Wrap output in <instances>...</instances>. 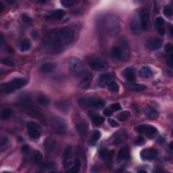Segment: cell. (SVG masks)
Returning <instances> with one entry per match:
<instances>
[{
  "mask_svg": "<svg viewBox=\"0 0 173 173\" xmlns=\"http://www.w3.org/2000/svg\"><path fill=\"white\" fill-rule=\"evenodd\" d=\"M45 44L54 52L58 53L60 51L62 46L58 39V30H54V31L50 32V33L47 35L45 39Z\"/></svg>",
  "mask_w": 173,
  "mask_h": 173,
  "instance_id": "1",
  "label": "cell"
},
{
  "mask_svg": "<svg viewBox=\"0 0 173 173\" xmlns=\"http://www.w3.org/2000/svg\"><path fill=\"white\" fill-rule=\"evenodd\" d=\"M58 35L60 44L63 47V46L69 45L72 41L74 32L72 28L69 26H66L58 30Z\"/></svg>",
  "mask_w": 173,
  "mask_h": 173,
  "instance_id": "2",
  "label": "cell"
},
{
  "mask_svg": "<svg viewBox=\"0 0 173 173\" xmlns=\"http://www.w3.org/2000/svg\"><path fill=\"white\" fill-rule=\"evenodd\" d=\"M50 126L55 133L63 135L66 131V123L63 118L58 116H53L50 121Z\"/></svg>",
  "mask_w": 173,
  "mask_h": 173,
  "instance_id": "3",
  "label": "cell"
},
{
  "mask_svg": "<svg viewBox=\"0 0 173 173\" xmlns=\"http://www.w3.org/2000/svg\"><path fill=\"white\" fill-rule=\"evenodd\" d=\"M78 103L83 107H92L96 109H99L105 105L104 100L95 97H83L79 99Z\"/></svg>",
  "mask_w": 173,
  "mask_h": 173,
  "instance_id": "4",
  "label": "cell"
},
{
  "mask_svg": "<svg viewBox=\"0 0 173 173\" xmlns=\"http://www.w3.org/2000/svg\"><path fill=\"white\" fill-rule=\"evenodd\" d=\"M68 68L71 75L73 77H78L82 73V63L78 58H72L69 60Z\"/></svg>",
  "mask_w": 173,
  "mask_h": 173,
  "instance_id": "5",
  "label": "cell"
},
{
  "mask_svg": "<svg viewBox=\"0 0 173 173\" xmlns=\"http://www.w3.org/2000/svg\"><path fill=\"white\" fill-rule=\"evenodd\" d=\"M139 16H140V20L141 23L142 28L145 31H147L150 28V12L147 8H144L141 10L139 12Z\"/></svg>",
  "mask_w": 173,
  "mask_h": 173,
  "instance_id": "6",
  "label": "cell"
},
{
  "mask_svg": "<svg viewBox=\"0 0 173 173\" xmlns=\"http://www.w3.org/2000/svg\"><path fill=\"white\" fill-rule=\"evenodd\" d=\"M89 66L96 71H104L108 68V64L102 59H93L89 62Z\"/></svg>",
  "mask_w": 173,
  "mask_h": 173,
  "instance_id": "7",
  "label": "cell"
},
{
  "mask_svg": "<svg viewBox=\"0 0 173 173\" xmlns=\"http://www.w3.org/2000/svg\"><path fill=\"white\" fill-rule=\"evenodd\" d=\"M62 164L64 168H69L72 166V147L70 145L67 146L64 149L63 155H62Z\"/></svg>",
  "mask_w": 173,
  "mask_h": 173,
  "instance_id": "8",
  "label": "cell"
},
{
  "mask_svg": "<svg viewBox=\"0 0 173 173\" xmlns=\"http://www.w3.org/2000/svg\"><path fill=\"white\" fill-rule=\"evenodd\" d=\"M105 23H106V28L110 33H117L119 29V23L117 18L111 16L107 18Z\"/></svg>",
  "mask_w": 173,
  "mask_h": 173,
  "instance_id": "9",
  "label": "cell"
},
{
  "mask_svg": "<svg viewBox=\"0 0 173 173\" xmlns=\"http://www.w3.org/2000/svg\"><path fill=\"white\" fill-rule=\"evenodd\" d=\"M136 131L139 133L145 134L149 137L153 136V135H155L158 132V130L156 127L151 125H148V124H141V125L137 127Z\"/></svg>",
  "mask_w": 173,
  "mask_h": 173,
  "instance_id": "10",
  "label": "cell"
},
{
  "mask_svg": "<svg viewBox=\"0 0 173 173\" xmlns=\"http://www.w3.org/2000/svg\"><path fill=\"white\" fill-rule=\"evenodd\" d=\"M130 28L135 34H140L142 32V25L139 17L137 15L132 16L130 20Z\"/></svg>",
  "mask_w": 173,
  "mask_h": 173,
  "instance_id": "11",
  "label": "cell"
},
{
  "mask_svg": "<svg viewBox=\"0 0 173 173\" xmlns=\"http://www.w3.org/2000/svg\"><path fill=\"white\" fill-rule=\"evenodd\" d=\"M162 41L158 38H151L145 43L146 47L150 51L158 50L162 47Z\"/></svg>",
  "mask_w": 173,
  "mask_h": 173,
  "instance_id": "12",
  "label": "cell"
},
{
  "mask_svg": "<svg viewBox=\"0 0 173 173\" xmlns=\"http://www.w3.org/2000/svg\"><path fill=\"white\" fill-rule=\"evenodd\" d=\"M157 155H158V151L151 148L143 150L140 153L141 158L143 160H153L156 158Z\"/></svg>",
  "mask_w": 173,
  "mask_h": 173,
  "instance_id": "13",
  "label": "cell"
},
{
  "mask_svg": "<svg viewBox=\"0 0 173 173\" xmlns=\"http://www.w3.org/2000/svg\"><path fill=\"white\" fill-rule=\"evenodd\" d=\"M111 54H112L113 58L118 59V60H123L126 55L123 49L118 46H114L112 47Z\"/></svg>",
  "mask_w": 173,
  "mask_h": 173,
  "instance_id": "14",
  "label": "cell"
},
{
  "mask_svg": "<svg viewBox=\"0 0 173 173\" xmlns=\"http://www.w3.org/2000/svg\"><path fill=\"white\" fill-rule=\"evenodd\" d=\"M92 76L89 72L84 73L82 74L80 80V86L83 89H86L89 87L91 82Z\"/></svg>",
  "mask_w": 173,
  "mask_h": 173,
  "instance_id": "15",
  "label": "cell"
},
{
  "mask_svg": "<svg viewBox=\"0 0 173 173\" xmlns=\"http://www.w3.org/2000/svg\"><path fill=\"white\" fill-rule=\"evenodd\" d=\"M112 78V74L111 73H105L103 74L99 78V85L102 87L108 85L111 82V80Z\"/></svg>",
  "mask_w": 173,
  "mask_h": 173,
  "instance_id": "16",
  "label": "cell"
},
{
  "mask_svg": "<svg viewBox=\"0 0 173 173\" xmlns=\"http://www.w3.org/2000/svg\"><path fill=\"white\" fill-rule=\"evenodd\" d=\"M10 83L15 89H19L26 85L27 80L23 78H16L10 81Z\"/></svg>",
  "mask_w": 173,
  "mask_h": 173,
  "instance_id": "17",
  "label": "cell"
},
{
  "mask_svg": "<svg viewBox=\"0 0 173 173\" xmlns=\"http://www.w3.org/2000/svg\"><path fill=\"white\" fill-rule=\"evenodd\" d=\"M56 68V64L54 62H45L40 67V70L42 72L48 73L53 71Z\"/></svg>",
  "mask_w": 173,
  "mask_h": 173,
  "instance_id": "18",
  "label": "cell"
},
{
  "mask_svg": "<svg viewBox=\"0 0 173 173\" xmlns=\"http://www.w3.org/2000/svg\"><path fill=\"white\" fill-rule=\"evenodd\" d=\"M123 76L130 83H133L136 80V77L133 70L131 68H127L123 71Z\"/></svg>",
  "mask_w": 173,
  "mask_h": 173,
  "instance_id": "19",
  "label": "cell"
},
{
  "mask_svg": "<svg viewBox=\"0 0 173 173\" xmlns=\"http://www.w3.org/2000/svg\"><path fill=\"white\" fill-rule=\"evenodd\" d=\"M45 150L47 152L51 153L56 150L57 147V144L56 141L51 139H48L45 142Z\"/></svg>",
  "mask_w": 173,
  "mask_h": 173,
  "instance_id": "20",
  "label": "cell"
},
{
  "mask_svg": "<svg viewBox=\"0 0 173 173\" xmlns=\"http://www.w3.org/2000/svg\"><path fill=\"white\" fill-rule=\"evenodd\" d=\"M17 102L18 104L22 107H28L31 104V99H30V97L28 95L23 94L20 97H18Z\"/></svg>",
  "mask_w": 173,
  "mask_h": 173,
  "instance_id": "21",
  "label": "cell"
},
{
  "mask_svg": "<svg viewBox=\"0 0 173 173\" xmlns=\"http://www.w3.org/2000/svg\"><path fill=\"white\" fill-rule=\"evenodd\" d=\"M140 77L145 78H148L152 77L153 72L149 66H143L140 69L139 72Z\"/></svg>",
  "mask_w": 173,
  "mask_h": 173,
  "instance_id": "22",
  "label": "cell"
},
{
  "mask_svg": "<svg viewBox=\"0 0 173 173\" xmlns=\"http://www.w3.org/2000/svg\"><path fill=\"white\" fill-rule=\"evenodd\" d=\"M65 14V12L63 10L58 9L53 11L50 16V18L53 19V20H59L63 18V16Z\"/></svg>",
  "mask_w": 173,
  "mask_h": 173,
  "instance_id": "23",
  "label": "cell"
},
{
  "mask_svg": "<svg viewBox=\"0 0 173 173\" xmlns=\"http://www.w3.org/2000/svg\"><path fill=\"white\" fill-rule=\"evenodd\" d=\"M145 114L147 116V117L151 120H155L158 118L159 114L156 110L151 108H147L145 110Z\"/></svg>",
  "mask_w": 173,
  "mask_h": 173,
  "instance_id": "24",
  "label": "cell"
},
{
  "mask_svg": "<svg viewBox=\"0 0 173 173\" xmlns=\"http://www.w3.org/2000/svg\"><path fill=\"white\" fill-rule=\"evenodd\" d=\"M129 158H130V154L128 147H125L122 148L118 154V159L127 160V159H129Z\"/></svg>",
  "mask_w": 173,
  "mask_h": 173,
  "instance_id": "25",
  "label": "cell"
},
{
  "mask_svg": "<svg viewBox=\"0 0 173 173\" xmlns=\"http://www.w3.org/2000/svg\"><path fill=\"white\" fill-rule=\"evenodd\" d=\"M1 90L2 92L5 94L11 93L12 92L14 91L16 89L14 88V86L12 85L11 83H4L2 84L1 86Z\"/></svg>",
  "mask_w": 173,
  "mask_h": 173,
  "instance_id": "26",
  "label": "cell"
},
{
  "mask_svg": "<svg viewBox=\"0 0 173 173\" xmlns=\"http://www.w3.org/2000/svg\"><path fill=\"white\" fill-rule=\"evenodd\" d=\"M126 87L131 89L132 91H143L146 89V86L143 85H139V84H135V83H130V84H126Z\"/></svg>",
  "mask_w": 173,
  "mask_h": 173,
  "instance_id": "27",
  "label": "cell"
},
{
  "mask_svg": "<svg viewBox=\"0 0 173 173\" xmlns=\"http://www.w3.org/2000/svg\"><path fill=\"white\" fill-rule=\"evenodd\" d=\"M10 146V141L6 137H3L1 141V145H0V151L3 153L6 151Z\"/></svg>",
  "mask_w": 173,
  "mask_h": 173,
  "instance_id": "28",
  "label": "cell"
},
{
  "mask_svg": "<svg viewBox=\"0 0 173 173\" xmlns=\"http://www.w3.org/2000/svg\"><path fill=\"white\" fill-rule=\"evenodd\" d=\"M29 135L32 139H37L41 137V131L40 129H28Z\"/></svg>",
  "mask_w": 173,
  "mask_h": 173,
  "instance_id": "29",
  "label": "cell"
},
{
  "mask_svg": "<svg viewBox=\"0 0 173 173\" xmlns=\"http://www.w3.org/2000/svg\"><path fill=\"white\" fill-rule=\"evenodd\" d=\"M37 101L38 104L41 105H44V106H47L50 104V99L47 97L45 96L44 95H41V96H38Z\"/></svg>",
  "mask_w": 173,
  "mask_h": 173,
  "instance_id": "30",
  "label": "cell"
},
{
  "mask_svg": "<svg viewBox=\"0 0 173 173\" xmlns=\"http://www.w3.org/2000/svg\"><path fill=\"white\" fill-rule=\"evenodd\" d=\"M80 168V161L78 158H76L74 160V164L71 168H70V170H68V172H73V173H77L79 172Z\"/></svg>",
  "mask_w": 173,
  "mask_h": 173,
  "instance_id": "31",
  "label": "cell"
},
{
  "mask_svg": "<svg viewBox=\"0 0 173 173\" xmlns=\"http://www.w3.org/2000/svg\"><path fill=\"white\" fill-rule=\"evenodd\" d=\"M31 48V42L28 39H24L22 41L20 45V49L22 51H28Z\"/></svg>",
  "mask_w": 173,
  "mask_h": 173,
  "instance_id": "32",
  "label": "cell"
},
{
  "mask_svg": "<svg viewBox=\"0 0 173 173\" xmlns=\"http://www.w3.org/2000/svg\"><path fill=\"white\" fill-rule=\"evenodd\" d=\"M43 156L41 153L38 150H35L33 152V160L35 163L40 164L42 162Z\"/></svg>",
  "mask_w": 173,
  "mask_h": 173,
  "instance_id": "33",
  "label": "cell"
},
{
  "mask_svg": "<svg viewBox=\"0 0 173 173\" xmlns=\"http://www.w3.org/2000/svg\"><path fill=\"white\" fill-rule=\"evenodd\" d=\"M12 110L9 109V108H5V109L2 111L1 117L3 120H8V119H10L11 116H12Z\"/></svg>",
  "mask_w": 173,
  "mask_h": 173,
  "instance_id": "34",
  "label": "cell"
},
{
  "mask_svg": "<svg viewBox=\"0 0 173 173\" xmlns=\"http://www.w3.org/2000/svg\"><path fill=\"white\" fill-rule=\"evenodd\" d=\"M130 116H131V113H130L129 111H124V112L119 114V115L118 116V118L119 120L124 122L128 120L130 118Z\"/></svg>",
  "mask_w": 173,
  "mask_h": 173,
  "instance_id": "35",
  "label": "cell"
},
{
  "mask_svg": "<svg viewBox=\"0 0 173 173\" xmlns=\"http://www.w3.org/2000/svg\"><path fill=\"white\" fill-rule=\"evenodd\" d=\"M56 107L57 109H58L63 112H66L69 109V105L68 104L65 102H59L57 103L56 105Z\"/></svg>",
  "mask_w": 173,
  "mask_h": 173,
  "instance_id": "36",
  "label": "cell"
},
{
  "mask_svg": "<svg viewBox=\"0 0 173 173\" xmlns=\"http://www.w3.org/2000/svg\"><path fill=\"white\" fill-rule=\"evenodd\" d=\"M101 132H100L99 131H96L93 134H92V136L90 139V143L91 144H93V143H96L97 141H98L100 137H101Z\"/></svg>",
  "mask_w": 173,
  "mask_h": 173,
  "instance_id": "37",
  "label": "cell"
},
{
  "mask_svg": "<svg viewBox=\"0 0 173 173\" xmlns=\"http://www.w3.org/2000/svg\"><path fill=\"white\" fill-rule=\"evenodd\" d=\"M77 130L78 133H79L80 135H85L86 132V128L85 124L82 123L77 124Z\"/></svg>",
  "mask_w": 173,
  "mask_h": 173,
  "instance_id": "38",
  "label": "cell"
},
{
  "mask_svg": "<svg viewBox=\"0 0 173 173\" xmlns=\"http://www.w3.org/2000/svg\"><path fill=\"white\" fill-rule=\"evenodd\" d=\"M91 120L95 124L99 125V124H102L105 121V118L99 116H93V117L91 118Z\"/></svg>",
  "mask_w": 173,
  "mask_h": 173,
  "instance_id": "39",
  "label": "cell"
},
{
  "mask_svg": "<svg viewBox=\"0 0 173 173\" xmlns=\"http://www.w3.org/2000/svg\"><path fill=\"white\" fill-rule=\"evenodd\" d=\"M108 85V89H109V90L111 92H112V93H118L119 91V86L115 82H114V81L110 82Z\"/></svg>",
  "mask_w": 173,
  "mask_h": 173,
  "instance_id": "40",
  "label": "cell"
},
{
  "mask_svg": "<svg viewBox=\"0 0 173 173\" xmlns=\"http://www.w3.org/2000/svg\"><path fill=\"white\" fill-rule=\"evenodd\" d=\"M164 14L168 18H171L172 16V9L170 5H166L164 8Z\"/></svg>",
  "mask_w": 173,
  "mask_h": 173,
  "instance_id": "41",
  "label": "cell"
},
{
  "mask_svg": "<svg viewBox=\"0 0 173 173\" xmlns=\"http://www.w3.org/2000/svg\"><path fill=\"white\" fill-rule=\"evenodd\" d=\"M156 24L158 26V28H161V27H164L165 20L164 18H162L160 16L157 17L156 18Z\"/></svg>",
  "mask_w": 173,
  "mask_h": 173,
  "instance_id": "42",
  "label": "cell"
},
{
  "mask_svg": "<svg viewBox=\"0 0 173 173\" xmlns=\"http://www.w3.org/2000/svg\"><path fill=\"white\" fill-rule=\"evenodd\" d=\"M99 157L100 158L102 159H104V160H105V159H108V151L105 149H103V150H100L99 151Z\"/></svg>",
  "mask_w": 173,
  "mask_h": 173,
  "instance_id": "43",
  "label": "cell"
},
{
  "mask_svg": "<svg viewBox=\"0 0 173 173\" xmlns=\"http://www.w3.org/2000/svg\"><path fill=\"white\" fill-rule=\"evenodd\" d=\"M27 128L28 129H41V126L39 124H37L35 122H29L27 124Z\"/></svg>",
  "mask_w": 173,
  "mask_h": 173,
  "instance_id": "44",
  "label": "cell"
},
{
  "mask_svg": "<svg viewBox=\"0 0 173 173\" xmlns=\"http://www.w3.org/2000/svg\"><path fill=\"white\" fill-rule=\"evenodd\" d=\"M1 63L5 66H14V62L12 60L9 59H1Z\"/></svg>",
  "mask_w": 173,
  "mask_h": 173,
  "instance_id": "45",
  "label": "cell"
},
{
  "mask_svg": "<svg viewBox=\"0 0 173 173\" xmlns=\"http://www.w3.org/2000/svg\"><path fill=\"white\" fill-rule=\"evenodd\" d=\"M74 1L72 0H62L61 1V4L64 7H71L74 4Z\"/></svg>",
  "mask_w": 173,
  "mask_h": 173,
  "instance_id": "46",
  "label": "cell"
},
{
  "mask_svg": "<svg viewBox=\"0 0 173 173\" xmlns=\"http://www.w3.org/2000/svg\"><path fill=\"white\" fill-rule=\"evenodd\" d=\"M145 141L143 136H139L135 141V144L136 145H142L145 143Z\"/></svg>",
  "mask_w": 173,
  "mask_h": 173,
  "instance_id": "47",
  "label": "cell"
},
{
  "mask_svg": "<svg viewBox=\"0 0 173 173\" xmlns=\"http://www.w3.org/2000/svg\"><path fill=\"white\" fill-rule=\"evenodd\" d=\"M110 108L112 111L114 112H117V111L120 110L122 109V107L119 103H116V104H113L110 105Z\"/></svg>",
  "mask_w": 173,
  "mask_h": 173,
  "instance_id": "48",
  "label": "cell"
},
{
  "mask_svg": "<svg viewBox=\"0 0 173 173\" xmlns=\"http://www.w3.org/2000/svg\"><path fill=\"white\" fill-rule=\"evenodd\" d=\"M108 123H109L110 125L112 127H113V128H116V127H118L119 125H120L117 121H116L115 120H114V119L112 118L108 119Z\"/></svg>",
  "mask_w": 173,
  "mask_h": 173,
  "instance_id": "49",
  "label": "cell"
},
{
  "mask_svg": "<svg viewBox=\"0 0 173 173\" xmlns=\"http://www.w3.org/2000/svg\"><path fill=\"white\" fill-rule=\"evenodd\" d=\"M164 50H165V51H166V53H167L168 54L172 53V50H173L172 45L171 44V43H167V44H166V45H165Z\"/></svg>",
  "mask_w": 173,
  "mask_h": 173,
  "instance_id": "50",
  "label": "cell"
},
{
  "mask_svg": "<svg viewBox=\"0 0 173 173\" xmlns=\"http://www.w3.org/2000/svg\"><path fill=\"white\" fill-rule=\"evenodd\" d=\"M30 150H31V148H30L29 146H28V145H24V146H23V147H22V149H21L22 152H23V153H25V154L29 153Z\"/></svg>",
  "mask_w": 173,
  "mask_h": 173,
  "instance_id": "51",
  "label": "cell"
},
{
  "mask_svg": "<svg viewBox=\"0 0 173 173\" xmlns=\"http://www.w3.org/2000/svg\"><path fill=\"white\" fill-rule=\"evenodd\" d=\"M22 19H23V20L24 23H31L32 21V19L26 14H23V16H22Z\"/></svg>",
  "mask_w": 173,
  "mask_h": 173,
  "instance_id": "52",
  "label": "cell"
},
{
  "mask_svg": "<svg viewBox=\"0 0 173 173\" xmlns=\"http://www.w3.org/2000/svg\"><path fill=\"white\" fill-rule=\"evenodd\" d=\"M104 114L105 116H108V117H109V116H112V111L110 109H108V108H106V109H105L104 110Z\"/></svg>",
  "mask_w": 173,
  "mask_h": 173,
  "instance_id": "53",
  "label": "cell"
},
{
  "mask_svg": "<svg viewBox=\"0 0 173 173\" xmlns=\"http://www.w3.org/2000/svg\"><path fill=\"white\" fill-rule=\"evenodd\" d=\"M158 31L159 34L160 35H164L165 34V28L164 27H161V28H158Z\"/></svg>",
  "mask_w": 173,
  "mask_h": 173,
  "instance_id": "54",
  "label": "cell"
},
{
  "mask_svg": "<svg viewBox=\"0 0 173 173\" xmlns=\"http://www.w3.org/2000/svg\"><path fill=\"white\" fill-rule=\"evenodd\" d=\"M7 51H8V52H9L10 53H11V54H13L14 52V50H13V49H12V47H8Z\"/></svg>",
  "mask_w": 173,
  "mask_h": 173,
  "instance_id": "55",
  "label": "cell"
},
{
  "mask_svg": "<svg viewBox=\"0 0 173 173\" xmlns=\"http://www.w3.org/2000/svg\"><path fill=\"white\" fill-rule=\"evenodd\" d=\"M4 10V4H2V3H0V12H2Z\"/></svg>",
  "mask_w": 173,
  "mask_h": 173,
  "instance_id": "56",
  "label": "cell"
}]
</instances>
